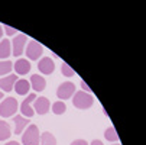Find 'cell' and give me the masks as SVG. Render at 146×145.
<instances>
[{
    "mask_svg": "<svg viewBox=\"0 0 146 145\" xmlns=\"http://www.w3.org/2000/svg\"><path fill=\"white\" fill-rule=\"evenodd\" d=\"M61 71H62V74H64L65 77H72L74 74H75V71L67 64V63H62V67H61Z\"/></svg>",
    "mask_w": 146,
    "mask_h": 145,
    "instance_id": "obj_21",
    "label": "cell"
},
{
    "mask_svg": "<svg viewBox=\"0 0 146 145\" xmlns=\"http://www.w3.org/2000/svg\"><path fill=\"white\" fill-rule=\"evenodd\" d=\"M81 87H82V90H84L86 93H91V89H90V87H88V86L86 84L84 81H81Z\"/></svg>",
    "mask_w": 146,
    "mask_h": 145,
    "instance_id": "obj_24",
    "label": "cell"
},
{
    "mask_svg": "<svg viewBox=\"0 0 146 145\" xmlns=\"http://www.w3.org/2000/svg\"><path fill=\"white\" fill-rule=\"evenodd\" d=\"M2 35H3V26L0 25V38H2Z\"/></svg>",
    "mask_w": 146,
    "mask_h": 145,
    "instance_id": "obj_27",
    "label": "cell"
},
{
    "mask_svg": "<svg viewBox=\"0 0 146 145\" xmlns=\"http://www.w3.org/2000/svg\"><path fill=\"white\" fill-rule=\"evenodd\" d=\"M40 142L42 145H56V139L51 132H44L40 135Z\"/></svg>",
    "mask_w": 146,
    "mask_h": 145,
    "instance_id": "obj_16",
    "label": "cell"
},
{
    "mask_svg": "<svg viewBox=\"0 0 146 145\" xmlns=\"http://www.w3.org/2000/svg\"><path fill=\"white\" fill-rule=\"evenodd\" d=\"M3 29L6 31V33H7L9 36H12V35H15V33L17 32L15 28H10V26H7V25H5V26H3Z\"/></svg>",
    "mask_w": 146,
    "mask_h": 145,
    "instance_id": "obj_22",
    "label": "cell"
},
{
    "mask_svg": "<svg viewBox=\"0 0 146 145\" xmlns=\"http://www.w3.org/2000/svg\"><path fill=\"white\" fill-rule=\"evenodd\" d=\"M65 110H67V106L64 102H55L52 105V112L55 115H62V113H65Z\"/></svg>",
    "mask_w": 146,
    "mask_h": 145,
    "instance_id": "obj_19",
    "label": "cell"
},
{
    "mask_svg": "<svg viewBox=\"0 0 146 145\" xmlns=\"http://www.w3.org/2000/svg\"><path fill=\"white\" fill-rule=\"evenodd\" d=\"M10 136V128L5 120H0V141H5Z\"/></svg>",
    "mask_w": 146,
    "mask_h": 145,
    "instance_id": "obj_17",
    "label": "cell"
},
{
    "mask_svg": "<svg viewBox=\"0 0 146 145\" xmlns=\"http://www.w3.org/2000/svg\"><path fill=\"white\" fill-rule=\"evenodd\" d=\"M10 52H12V48H10L9 39H3L0 42V58H9Z\"/></svg>",
    "mask_w": 146,
    "mask_h": 145,
    "instance_id": "obj_15",
    "label": "cell"
},
{
    "mask_svg": "<svg viewBox=\"0 0 146 145\" xmlns=\"http://www.w3.org/2000/svg\"><path fill=\"white\" fill-rule=\"evenodd\" d=\"M42 51H44V48H42V45H40L39 42H36V41H31V42L28 44V48H26V55H28L29 59L35 61V59H38L40 55H42Z\"/></svg>",
    "mask_w": 146,
    "mask_h": 145,
    "instance_id": "obj_5",
    "label": "cell"
},
{
    "mask_svg": "<svg viewBox=\"0 0 146 145\" xmlns=\"http://www.w3.org/2000/svg\"><path fill=\"white\" fill-rule=\"evenodd\" d=\"M6 145H19V144H17L16 141H10V142H7Z\"/></svg>",
    "mask_w": 146,
    "mask_h": 145,
    "instance_id": "obj_26",
    "label": "cell"
},
{
    "mask_svg": "<svg viewBox=\"0 0 146 145\" xmlns=\"http://www.w3.org/2000/svg\"><path fill=\"white\" fill-rule=\"evenodd\" d=\"M74 93H75V86H74V83H71V81L62 83V84L58 87V90H56V96H58L61 100L70 99Z\"/></svg>",
    "mask_w": 146,
    "mask_h": 145,
    "instance_id": "obj_4",
    "label": "cell"
},
{
    "mask_svg": "<svg viewBox=\"0 0 146 145\" xmlns=\"http://www.w3.org/2000/svg\"><path fill=\"white\" fill-rule=\"evenodd\" d=\"M94 103V99L90 93H86V92H78L74 94V99H72V105L77 108V109H88L93 106Z\"/></svg>",
    "mask_w": 146,
    "mask_h": 145,
    "instance_id": "obj_1",
    "label": "cell"
},
{
    "mask_svg": "<svg viewBox=\"0 0 146 145\" xmlns=\"http://www.w3.org/2000/svg\"><path fill=\"white\" fill-rule=\"evenodd\" d=\"M35 99H36V96L32 93V94H29L26 99H25V102L22 103V106H20V110H22V113L26 116V118H32L35 113H33V109H32V102H35Z\"/></svg>",
    "mask_w": 146,
    "mask_h": 145,
    "instance_id": "obj_10",
    "label": "cell"
},
{
    "mask_svg": "<svg viewBox=\"0 0 146 145\" xmlns=\"http://www.w3.org/2000/svg\"><path fill=\"white\" fill-rule=\"evenodd\" d=\"M12 68H13V64L10 61H0V76L9 74Z\"/></svg>",
    "mask_w": 146,
    "mask_h": 145,
    "instance_id": "obj_20",
    "label": "cell"
},
{
    "mask_svg": "<svg viewBox=\"0 0 146 145\" xmlns=\"http://www.w3.org/2000/svg\"><path fill=\"white\" fill-rule=\"evenodd\" d=\"M3 97V92H0V99H2Z\"/></svg>",
    "mask_w": 146,
    "mask_h": 145,
    "instance_id": "obj_28",
    "label": "cell"
},
{
    "mask_svg": "<svg viewBox=\"0 0 146 145\" xmlns=\"http://www.w3.org/2000/svg\"><path fill=\"white\" fill-rule=\"evenodd\" d=\"M17 81V76L16 74H9L5 78H0V89L3 92H10L15 87V83Z\"/></svg>",
    "mask_w": 146,
    "mask_h": 145,
    "instance_id": "obj_9",
    "label": "cell"
},
{
    "mask_svg": "<svg viewBox=\"0 0 146 145\" xmlns=\"http://www.w3.org/2000/svg\"><path fill=\"white\" fill-rule=\"evenodd\" d=\"M39 129L36 125H28V129L25 131L23 136H22V142L23 145H39Z\"/></svg>",
    "mask_w": 146,
    "mask_h": 145,
    "instance_id": "obj_2",
    "label": "cell"
},
{
    "mask_svg": "<svg viewBox=\"0 0 146 145\" xmlns=\"http://www.w3.org/2000/svg\"><path fill=\"white\" fill-rule=\"evenodd\" d=\"M71 145H88V144H87V141H84V139H75Z\"/></svg>",
    "mask_w": 146,
    "mask_h": 145,
    "instance_id": "obj_23",
    "label": "cell"
},
{
    "mask_svg": "<svg viewBox=\"0 0 146 145\" xmlns=\"http://www.w3.org/2000/svg\"><path fill=\"white\" fill-rule=\"evenodd\" d=\"M13 68L16 70L17 74L23 76V74H28L31 71V63H29L28 59H25V58H20V59H17L16 63H15Z\"/></svg>",
    "mask_w": 146,
    "mask_h": 145,
    "instance_id": "obj_11",
    "label": "cell"
},
{
    "mask_svg": "<svg viewBox=\"0 0 146 145\" xmlns=\"http://www.w3.org/2000/svg\"><path fill=\"white\" fill-rule=\"evenodd\" d=\"M17 110V100L15 97H7L0 105V115L3 118H10Z\"/></svg>",
    "mask_w": 146,
    "mask_h": 145,
    "instance_id": "obj_3",
    "label": "cell"
},
{
    "mask_svg": "<svg viewBox=\"0 0 146 145\" xmlns=\"http://www.w3.org/2000/svg\"><path fill=\"white\" fill-rule=\"evenodd\" d=\"M26 39H28V38H26V35H23V33L15 36L13 42H12V45H13V55H15V57L22 55V52H23V49H25Z\"/></svg>",
    "mask_w": 146,
    "mask_h": 145,
    "instance_id": "obj_6",
    "label": "cell"
},
{
    "mask_svg": "<svg viewBox=\"0 0 146 145\" xmlns=\"http://www.w3.org/2000/svg\"><path fill=\"white\" fill-rule=\"evenodd\" d=\"M15 92L17 93V94H20V96H25V94H28L29 93V90H31V83L28 81V80H17L16 83H15Z\"/></svg>",
    "mask_w": 146,
    "mask_h": 145,
    "instance_id": "obj_14",
    "label": "cell"
},
{
    "mask_svg": "<svg viewBox=\"0 0 146 145\" xmlns=\"http://www.w3.org/2000/svg\"><path fill=\"white\" fill-rule=\"evenodd\" d=\"M31 84H32V89L35 92H42L45 87H46V80L44 77H40L39 74H32L31 77Z\"/></svg>",
    "mask_w": 146,
    "mask_h": 145,
    "instance_id": "obj_12",
    "label": "cell"
},
{
    "mask_svg": "<svg viewBox=\"0 0 146 145\" xmlns=\"http://www.w3.org/2000/svg\"><path fill=\"white\" fill-rule=\"evenodd\" d=\"M13 122H15V134L16 135H20V132H22L29 125V119L25 118V116H20V115L15 116L13 118Z\"/></svg>",
    "mask_w": 146,
    "mask_h": 145,
    "instance_id": "obj_13",
    "label": "cell"
},
{
    "mask_svg": "<svg viewBox=\"0 0 146 145\" xmlns=\"http://www.w3.org/2000/svg\"><path fill=\"white\" fill-rule=\"evenodd\" d=\"M49 108H51V105H49V100L46 97H36L35 99V110H36V113L45 115V113H48Z\"/></svg>",
    "mask_w": 146,
    "mask_h": 145,
    "instance_id": "obj_8",
    "label": "cell"
},
{
    "mask_svg": "<svg viewBox=\"0 0 146 145\" xmlns=\"http://www.w3.org/2000/svg\"><path fill=\"white\" fill-rule=\"evenodd\" d=\"M91 145H103V142H101V141H98V139H94V141L91 142Z\"/></svg>",
    "mask_w": 146,
    "mask_h": 145,
    "instance_id": "obj_25",
    "label": "cell"
},
{
    "mask_svg": "<svg viewBox=\"0 0 146 145\" xmlns=\"http://www.w3.org/2000/svg\"><path fill=\"white\" fill-rule=\"evenodd\" d=\"M111 145H113V144H111ZM114 145H120V144H114Z\"/></svg>",
    "mask_w": 146,
    "mask_h": 145,
    "instance_id": "obj_29",
    "label": "cell"
},
{
    "mask_svg": "<svg viewBox=\"0 0 146 145\" xmlns=\"http://www.w3.org/2000/svg\"><path fill=\"white\" fill-rule=\"evenodd\" d=\"M104 136H106V139L110 141V142L119 141V135H117V132H116V129H114L113 126H110V128L106 129V132H104Z\"/></svg>",
    "mask_w": 146,
    "mask_h": 145,
    "instance_id": "obj_18",
    "label": "cell"
},
{
    "mask_svg": "<svg viewBox=\"0 0 146 145\" xmlns=\"http://www.w3.org/2000/svg\"><path fill=\"white\" fill-rule=\"evenodd\" d=\"M38 68H39L40 73H44V74H46V76H48V74H52V73H54V68H55L52 58H49V57L42 58V59L39 61V64H38Z\"/></svg>",
    "mask_w": 146,
    "mask_h": 145,
    "instance_id": "obj_7",
    "label": "cell"
}]
</instances>
